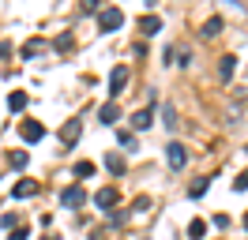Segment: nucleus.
I'll use <instances>...</instances> for the list:
<instances>
[{
	"instance_id": "nucleus-14",
	"label": "nucleus",
	"mask_w": 248,
	"mask_h": 240,
	"mask_svg": "<svg viewBox=\"0 0 248 240\" xmlns=\"http://www.w3.org/2000/svg\"><path fill=\"white\" fill-rule=\"evenodd\" d=\"M140 30L143 34H158V30H162V19H158V15H147V19L140 23Z\"/></svg>"
},
{
	"instance_id": "nucleus-1",
	"label": "nucleus",
	"mask_w": 248,
	"mask_h": 240,
	"mask_svg": "<svg viewBox=\"0 0 248 240\" xmlns=\"http://www.w3.org/2000/svg\"><path fill=\"white\" fill-rule=\"evenodd\" d=\"M117 27H124V12L121 8H102V12H98V30H102V34H113Z\"/></svg>"
},
{
	"instance_id": "nucleus-9",
	"label": "nucleus",
	"mask_w": 248,
	"mask_h": 240,
	"mask_svg": "<svg viewBox=\"0 0 248 240\" xmlns=\"http://www.w3.org/2000/svg\"><path fill=\"white\" fill-rule=\"evenodd\" d=\"M76 139H79V120H68L61 128V143L64 147H76Z\"/></svg>"
},
{
	"instance_id": "nucleus-11",
	"label": "nucleus",
	"mask_w": 248,
	"mask_h": 240,
	"mask_svg": "<svg viewBox=\"0 0 248 240\" xmlns=\"http://www.w3.org/2000/svg\"><path fill=\"white\" fill-rule=\"evenodd\" d=\"M34 192H38V184H34L31 177H23V180H19V184H16V199H31Z\"/></svg>"
},
{
	"instance_id": "nucleus-5",
	"label": "nucleus",
	"mask_w": 248,
	"mask_h": 240,
	"mask_svg": "<svg viewBox=\"0 0 248 240\" xmlns=\"http://www.w3.org/2000/svg\"><path fill=\"white\" fill-rule=\"evenodd\" d=\"M117 199H121V192H117V188H102V192L94 195V203H98L102 210H113V207H117Z\"/></svg>"
},
{
	"instance_id": "nucleus-12",
	"label": "nucleus",
	"mask_w": 248,
	"mask_h": 240,
	"mask_svg": "<svg viewBox=\"0 0 248 240\" xmlns=\"http://www.w3.org/2000/svg\"><path fill=\"white\" fill-rule=\"evenodd\" d=\"M27 162H31L27 150H8V165H12V169H27Z\"/></svg>"
},
{
	"instance_id": "nucleus-24",
	"label": "nucleus",
	"mask_w": 248,
	"mask_h": 240,
	"mask_svg": "<svg viewBox=\"0 0 248 240\" xmlns=\"http://www.w3.org/2000/svg\"><path fill=\"white\" fill-rule=\"evenodd\" d=\"M12 240H27V229H12Z\"/></svg>"
},
{
	"instance_id": "nucleus-25",
	"label": "nucleus",
	"mask_w": 248,
	"mask_h": 240,
	"mask_svg": "<svg viewBox=\"0 0 248 240\" xmlns=\"http://www.w3.org/2000/svg\"><path fill=\"white\" fill-rule=\"evenodd\" d=\"M245 229H248V214H245Z\"/></svg>"
},
{
	"instance_id": "nucleus-7",
	"label": "nucleus",
	"mask_w": 248,
	"mask_h": 240,
	"mask_svg": "<svg viewBox=\"0 0 248 240\" xmlns=\"http://www.w3.org/2000/svg\"><path fill=\"white\" fill-rule=\"evenodd\" d=\"M166 154H170V169H185L188 154H185V147H181V143H170V150H166Z\"/></svg>"
},
{
	"instance_id": "nucleus-17",
	"label": "nucleus",
	"mask_w": 248,
	"mask_h": 240,
	"mask_svg": "<svg viewBox=\"0 0 248 240\" xmlns=\"http://www.w3.org/2000/svg\"><path fill=\"white\" fill-rule=\"evenodd\" d=\"M218 30H222V19H207L203 23V38H215Z\"/></svg>"
},
{
	"instance_id": "nucleus-26",
	"label": "nucleus",
	"mask_w": 248,
	"mask_h": 240,
	"mask_svg": "<svg viewBox=\"0 0 248 240\" xmlns=\"http://www.w3.org/2000/svg\"><path fill=\"white\" fill-rule=\"evenodd\" d=\"M245 154H248V147H245Z\"/></svg>"
},
{
	"instance_id": "nucleus-6",
	"label": "nucleus",
	"mask_w": 248,
	"mask_h": 240,
	"mask_svg": "<svg viewBox=\"0 0 248 240\" xmlns=\"http://www.w3.org/2000/svg\"><path fill=\"white\" fill-rule=\"evenodd\" d=\"M132 128H136V132H147V128H155V109H140V113L132 117Z\"/></svg>"
},
{
	"instance_id": "nucleus-4",
	"label": "nucleus",
	"mask_w": 248,
	"mask_h": 240,
	"mask_svg": "<svg viewBox=\"0 0 248 240\" xmlns=\"http://www.w3.org/2000/svg\"><path fill=\"white\" fill-rule=\"evenodd\" d=\"M19 135H23L27 143H38V139L46 135V128H42L38 120H23V128H19Z\"/></svg>"
},
{
	"instance_id": "nucleus-21",
	"label": "nucleus",
	"mask_w": 248,
	"mask_h": 240,
	"mask_svg": "<svg viewBox=\"0 0 248 240\" xmlns=\"http://www.w3.org/2000/svg\"><path fill=\"white\" fill-rule=\"evenodd\" d=\"M91 173H94V165H91V162H79V165H76V177H79V180H87Z\"/></svg>"
},
{
	"instance_id": "nucleus-2",
	"label": "nucleus",
	"mask_w": 248,
	"mask_h": 240,
	"mask_svg": "<svg viewBox=\"0 0 248 240\" xmlns=\"http://www.w3.org/2000/svg\"><path fill=\"white\" fill-rule=\"evenodd\" d=\"M61 203H64L68 210L83 207V203H87V192H83V184H72V188H64V192H61Z\"/></svg>"
},
{
	"instance_id": "nucleus-18",
	"label": "nucleus",
	"mask_w": 248,
	"mask_h": 240,
	"mask_svg": "<svg viewBox=\"0 0 248 240\" xmlns=\"http://www.w3.org/2000/svg\"><path fill=\"white\" fill-rule=\"evenodd\" d=\"M207 184H211V180H203V177H200L196 184H192V188H188V195H192V199H200V195L207 192Z\"/></svg>"
},
{
	"instance_id": "nucleus-3",
	"label": "nucleus",
	"mask_w": 248,
	"mask_h": 240,
	"mask_svg": "<svg viewBox=\"0 0 248 240\" xmlns=\"http://www.w3.org/2000/svg\"><path fill=\"white\" fill-rule=\"evenodd\" d=\"M124 87H128V68H124V64H117V68H113V75H109V94L117 98Z\"/></svg>"
},
{
	"instance_id": "nucleus-15",
	"label": "nucleus",
	"mask_w": 248,
	"mask_h": 240,
	"mask_svg": "<svg viewBox=\"0 0 248 240\" xmlns=\"http://www.w3.org/2000/svg\"><path fill=\"white\" fill-rule=\"evenodd\" d=\"M106 169L121 177V173H124V158H121V154H106Z\"/></svg>"
},
{
	"instance_id": "nucleus-13",
	"label": "nucleus",
	"mask_w": 248,
	"mask_h": 240,
	"mask_svg": "<svg viewBox=\"0 0 248 240\" xmlns=\"http://www.w3.org/2000/svg\"><path fill=\"white\" fill-rule=\"evenodd\" d=\"M8 109H12V113H23V109H27V94H23V90H16V94L8 98Z\"/></svg>"
},
{
	"instance_id": "nucleus-23",
	"label": "nucleus",
	"mask_w": 248,
	"mask_h": 240,
	"mask_svg": "<svg viewBox=\"0 0 248 240\" xmlns=\"http://www.w3.org/2000/svg\"><path fill=\"white\" fill-rule=\"evenodd\" d=\"M16 222H19L16 214H4V218H0V225H4V229H16Z\"/></svg>"
},
{
	"instance_id": "nucleus-22",
	"label": "nucleus",
	"mask_w": 248,
	"mask_h": 240,
	"mask_svg": "<svg viewBox=\"0 0 248 240\" xmlns=\"http://www.w3.org/2000/svg\"><path fill=\"white\" fill-rule=\"evenodd\" d=\"M233 188H237V192H248V169L241 173V177H237V184H233Z\"/></svg>"
},
{
	"instance_id": "nucleus-19",
	"label": "nucleus",
	"mask_w": 248,
	"mask_h": 240,
	"mask_svg": "<svg viewBox=\"0 0 248 240\" xmlns=\"http://www.w3.org/2000/svg\"><path fill=\"white\" fill-rule=\"evenodd\" d=\"M162 120H166V128H177V109L166 105V109H162Z\"/></svg>"
},
{
	"instance_id": "nucleus-20",
	"label": "nucleus",
	"mask_w": 248,
	"mask_h": 240,
	"mask_svg": "<svg viewBox=\"0 0 248 240\" xmlns=\"http://www.w3.org/2000/svg\"><path fill=\"white\" fill-rule=\"evenodd\" d=\"M203 233H207V225H203V222H192V225H188V237H192V240H200Z\"/></svg>"
},
{
	"instance_id": "nucleus-10",
	"label": "nucleus",
	"mask_w": 248,
	"mask_h": 240,
	"mask_svg": "<svg viewBox=\"0 0 248 240\" xmlns=\"http://www.w3.org/2000/svg\"><path fill=\"white\" fill-rule=\"evenodd\" d=\"M117 117H121V105H117V102H106V105H102V113H98L102 124H113Z\"/></svg>"
},
{
	"instance_id": "nucleus-16",
	"label": "nucleus",
	"mask_w": 248,
	"mask_h": 240,
	"mask_svg": "<svg viewBox=\"0 0 248 240\" xmlns=\"http://www.w3.org/2000/svg\"><path fill=\"white\" fill-rule=\"evenodd\" d=\"M42 49H46V42H42V38H31V42L23 45V57H34V53H42Z\"/></svg>"
},
{
	"instance_id": "nucleus-8",
	"label": "nucleus",
	"mask_w": 248,
	"mask_h": 240,
	"mask_svg": "<svg viewBox=\"0 0 248 240\" xmlns=\"http://www.w3.org/2000/svg\"><path fill=\"white\" fill-rule=\"evenodd\" d=\"M233 72H237V57H222L218 60V79H222V83H230Z\"/></svg>"
}]
</instances>
